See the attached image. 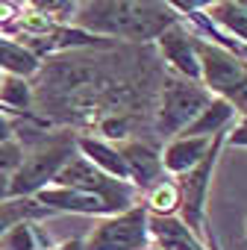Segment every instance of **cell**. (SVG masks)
Instances as JSON below:
<instances>
[{
	"instance_id": "obj_20",
	"label": "cell",
	"mask_w": 247,
	"mask_h": 250,
	"mask_svg": "<svg viewBox=\"0 0 247 250\" xmlns=\"http://www.w3.org/2000/svg\"><path fill=\"white\" fill-rule=\"evenodd\" d=\"M12 139H18V118H12L0 109V145L12 142Z\"/></svg>"
},
{
	"instance_id": "obj_3",
	"label": "cell",
	"mask_w": 247,
	"mask_h": 250,
	"mask_svg": "<svg viewBox=\"0 0 247 250\" xmlns=\"http://www.w3.org/2000/svg\"><path fill=\"white\" fill-rule=\"evenodd\" d=\"M197 59H200V85L212 97L226 100L238 118L247 115V62L200 36H197Z\"/></svg>"
},
{
	"instance_id": "obj_21",
	"label": "cell",
	"mask_w": 247,
	"mask_h": 250,
	"mask_svg": "<svg viewBox=\"0 0 247 250\" xmlns=\"http://www.w3.org/2000/svg\"><path fill=\"white\" fill-rule=\"evenodd\" d=\"M206 250H221V241H218V235L209 229V235H206Z\"/></svg>"
},
{
	"instance_id": "obj_5",
	"label": "cell",
	"mask_w": 247,
	"mask_h": 250,
	"mask_svg": "<svg viewBox=\"0 0 247 250\" xmlns=\"http://www.w3.org/2000/svg\"><path fill=\"white\" fill-rule=\"evenodd\" d=\"M209 100H212V94L200 83L183 80L177 74H165L162 91H159V106H156V121H153L156 133L162 139L180 136Z\"/></svg>"
},
{
	"instance_id": "obj_14",
	"label": "cell",
	"mask_w": 247,
	"mask_h": 250,
	"mask_svg": "<svg viewBox=\"0 0 247 250\" xmlns=\"http://www.w3.org/2000/svg\"><path fill=\"white\" fill-rule=\"evenodd\" d=\"M33 106H36L33 83L3 74V80H0V109L6 115H12V118H30V115H36Z\"/></svg>"
},
{
	"instance_id": "obj_13",
	"label": "cell",
	"mask_w": 247,
	"mask_h": 250,
	"mask_svg": "<svg viewBox=\"0 0 247 250\" xmlns=\"http://www.w3.org/2000/svg\"><path fill=\"white\" fill-rule=\"evenodd\" d=\"M41 68H44V62L36 59L24 44H18L15 39L0 36V74L33 80L36 74H41Z\"/></svg>"
},
{
	"instance_id": "obj_18",
	"label": "cell",
	"mask_w": 247,
	"mask_h": 250,
	"mask_svg": "<svg viewBox=\"0 0 247 250\" xmlns=\"http://www.w3.org/2000/svg\"><path fill=\"white\" fill-rule=\"evenodd\" d=\"M21 162H24V142L21 139H12V142L0 145V177L9 180L18 171Z\"/></svg>"
},
{
	"instance_id": "obj_6",
	"label": "cell",
	"mask_w": 247,
	"mask_h": 250,
	"mask_svg": "<svg viewBox=\"0 0 247 250\" xmlns=\"http://www.w3.org/2000/svg\"><path fill=\"white\" fill-rule=\"evenodd\" d=\"M150 244L153 241L147 229L144 203L127 212H118V215L97 218L94 227L82 238V250H147Z\"/></svg>"
},
{
	"instance_id": "obj_11",
	"label": "cell",
	"mask_w": 247,
	"mask_h": 250,
	"mask_svg": "<svg viewBox=\"0 0 247 250\" xmlns=\"http://www.w3.org/2000/svg\"><path fill=\"white\" fill-rule=\"evenodd\" d=\"M150 241L159 250H206V241H200L180 218H159L147 215Z\"/></svg>"
},
{
	"instance_id": "obj_7",
	"label": "cell",
	"mask_w": 247,
	"mask_h": 250,
	"mask_svg": "<svg viewBox=\"0 0 247 250\" xmlns=\"http://www.w3.org/2000/svg\"><path fill=\"white\" fill-rule=\"evenodd\" d=\"M156 50L168 65V74H177L183 80L200 83V59H197V33L180 18L174 27H168L156 39Z\"/></svg>"
},
{
	"instance_id": "obj_19",
	"label": "cell",
	"mask_w": 247,
	"mask_h": 250,
	"mask_svg": "<svg viewBox=\"0 0 247 250\" xmlns=\"http://www.w3.org/2000/svg\"><path fill=\"white\" fill-rule=\"evenodd\" d=\"M224 147H247V115L235 118V124L224 133Z\"/></svg>"
},
{
	"instance_id": "obj_4",
	"label": "cell",
	"mask_w": 247,
	"mask_h": 250,
	"mask_svg": "<svg viewBox=\"0 0 247 250\" xmlns=\"http://www.w3.org/2000/svg\"><path fill=\"white\" fill-rule=\"evenodd\" d=\"M221 150H224V133H218L206 150V156L183 177H177V186H180V221L200 238L206 241L209 235V191H212V177H215V168H218V159H221Z\"/></svg>"
},
{
	"instance_id": "obj_24",
	"label": "cell",
	"mask_w": 247,
	"mask_h": 250,
	"mask_svg": "<svg viewBox=\"0 0 247 250\" xmlns=\"http://www.w3.org/2000/svg\"><path fill=\"white\" fill-rule=\"evenodd\" d=\"M0 80H3V74H0Z\"/></svg>"
},
{
	"instance_id": "obj_1",
	"label": "cell",
	"mask_w": 247,
	"mask_h": 250,
	"mask_svg": "<svg viewBox=\"0 0 247 250\" xmlns=\"http://www.w3.org/2000/svg\"><path fill=\"white\" fill-rule=\"evenodd\" d=\"M177 21L180 12L162 0H85L77 3L71 27L103 42L147 44Z\"/></svg>"
},
{
	"instance_id": "obj_9",
	"label": "cell",
	"mask_w": 247,
	"mask_h": 250,
	"mask_svg": "<svg viewBox=\"0 0 247 250\" xmlns=\"http://www.w3.org/2000/svg\"><path fill=\"white\" fill-rule=\"evenodd\" d=\"M212 139H215V136H212ZM212 139H188V136H174V139H168L165 150L159 153L162 171H165L168 177H174V180L183 177V174H188V171L206 156Z\"/></svg>"
},
{
	"instance_id": "obj_23",
	"label": "cell",
	"mask_w": 247,
	"mask_h": 250,
	"mask_svg": "<svg viewBox=\"0 0 247 250\" xmlns=\"http://www.w3.org/2000/svg\"><path fill=\"white\" fill-rule=\"evenodd\" d=\"M147 250H159V247H156V244H150V247H147Z\"/></svg>"
},
{
	"instance_id": "obj_22",
	"label": "cell",
	"mask_w": 247,
	"mask_h": 250,
	"mask_svg": "<svg viewBox=\"0 0 247 250\" xmlns=\"http://www.w3.org/2000/svg\"><path fill=\"white\" fill-rule=\"evenodd\" d=\"M0 200H9V180L0 177Z\"/></svg>"
},
{
	"instance_id": "obj_12",
	"label": "cell",
	"mask_w": 247,
	"mask_h": 250,
	"mask_svg": "<svg viewBox=\"0 0 247 250\" xmlns=\"http://www.w3.org/2000/svg\"><path fill=\"white\" fill-rule=\"evenodd\" d=\"M235 118H238V115H235V109H232L226 100L212 97L180 136H188V139H212V136H218V133H226L232 124H235Z\"/></svg>"
},
{
	"instance_id": "obj_10",
	"label": "cell",
	"mask_w": 247,
	"mask_h": 250,
	"mask_svg": "<svg viewBox=\"0 0 247 250\" xmlns=\"http://www.w3.org/2000/svg\"><path fill=\"white\" fill-rule=\"evenodd\" d=\"M212 27L247 47V3L244 0H212L200 6Z\"/></svg>"
},
{
	"instance_id": "obj_15",
	"label": "cell",
	"mask_w": 247,
	"mask_h": 250,
	"mask_svg": "<svg viewBox=\"0 0 247 250\" xmlns=\"http://www.w3.org/2000/svg\"><path fill=\"white\" fill-rule=\"evenodd\" d=\"M142 203L147 209V215H159V218H177L180 215V186L174 177H162L156 186H150L142 194Z\"/></svg>"
},
{
	"instance_id": "obj_2",
	"label": "cell",
	"mask_w": 247,
	"mask_h": 250,
	"mask_svg": "<svg viewBox=\"0 0 247 250\" xmlns=\"http://www.w3.org/2000/svg\"><path fill=\"white\" fill-rule=\"evenodd\" d=\"M77 156V133L59 130L44 133L39 142L24 147V162L9 177V197H36L41 188L53 186L59 171Z\"/></svg>"
},
{
	"instance_id": "obj_17",
	"label": "cell",
	"mask_w": 247,
	"mask_h": 250,
	"mask_svg": "<svg viewBox=\"0 0 247 250\" xmlns=\"http://www.w3.org/2000/svg\"><path fill=\"white\" fill-rule=\"evenodd\" d=\"M0 250H50V241L39 229V221H21L0 238Z\"/></svg>"
},
{
	"instance_id": "obj_16",
	"label": "cell",
	"mask_w": 247,
	"mask_h": 250,
	"mask_svg": "<svg viewBox=\"0 0 247 250\" xmlns=\"http://www.w3.org/2000/svg\"><path fill=\"white\" fill-rule=\"evenodd\" d=\"M50 215L44 206H39L33 197H9V200H0V238H3L15 224L21 221H39Z\"/></svg>"
},
{
	"instance_id": "obj_8",
	"label": "cell",
	"mask_w": 247,
	"mask_h": 250,
	"mask_svg": "<svg viewBox=\"0 0 247 250\" xmlns=\"http://www.w3.org/2000/svg\"><path fill=\"white\" fill-rule=\"evenodd\" d=\"M115 145H118V153H121V159H124V168H127L130 186L139 188L142 194L165 177L159 150H153L150 145H142V142H136V139H121V142H115Z\"/></svg>"
}]
</instances>
